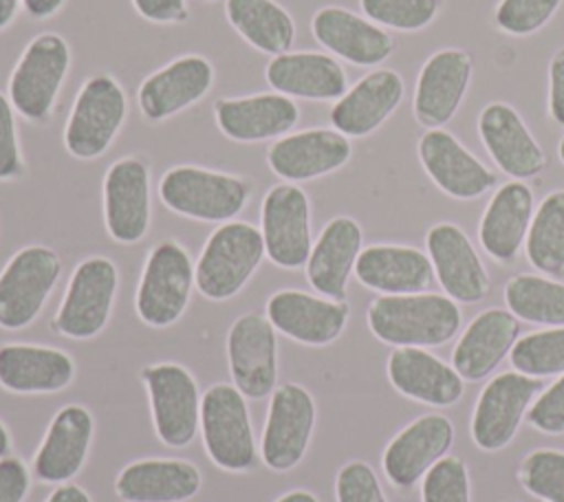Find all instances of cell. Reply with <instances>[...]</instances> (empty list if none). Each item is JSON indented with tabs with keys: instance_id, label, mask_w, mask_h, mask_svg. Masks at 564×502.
Wrapping results in <instances>:
<instances>
[{
	"instance_id": "obj_1",
	"label": "cell",
	"mask_w": 564,
	"mask_h": 502,
	"mask_svg": "<svg viewBox=\"0 0 564 502\" xmlns=\"http://www.w3.org/2000/svg\"><path fill=\"white\" fill-rule=\"evenodd\" d=\"M463 324L458 302L441 293L379 295L368 306L370 332L394 348H434L456 337Z\"/></svg>"
},
{
	"instance_id": "obj_2",
	"label": "cell",
	"mask_w": 564,
	"mask_h": 502,
	"mask_svg": "<svg viewBox=\"0 0 564 502\" xmlns=\"http://www.w3.org/2000/svg\"><path fill=\"white\" fill-rule=\"evenodd\" d=\"M264 255L260 229L242 220L223 222L212 231L198 255L194 266L196 288L207 299H229L242 291Z\"/></svg>"
},
{
	"instance_id": "obj_3",
	"label": "cell",
	"mask_w": 564,
	"mask_h": 502,
	"mask_svg": "<svg viewBox=\"0 0 564 502\" xmlns=\"http://www.w3.org/2000/svg\"><path fill=\"white\" fill-rule=\"evenodd\" d=\"M249 194L247 181L196 165H176L159 183L167 209L203 222H229L245 209Z\"/></svg>"
},
{
	"instance_id": "obj_4",
	"label": "cell",
	"mask_w": 564,
	"mask_h": 502,
	"mask_svg": "<svg viewBox=\"0 0 564 502\" xmlns=\"http://www.w3.org/2000/svg\"><path fill=\"white\" fill-rule=\"evenodd\" d=\"M68 66L70 48L62 35H35L9 77V101L13 110L33 123L48 121Z\"/></svg>"
},
{
	"instance_id": "obj_5",
	"label": "cell",
	"mask_w": 564,
	"mask_h": 502,
	"mask_svg": "<svg viewBox=\"0 0 564 502\" xmlns=\"http://www.w3.org/2000/svg\"><path fill=\"white\" fill-rule=\"evenodd\" d=\"M196 284L189 253L174 240L159 242L145 258L134 308L143 324L167 328L181 319Z\"/></svg>"
},
{
	"instance_id": "obj_6",
	"label": "cell",
	"mask_w": 564,
	"mask_h": 502,
	"mask_svg": "<svg viewBox=\"0 0 564 502\" xmlns=\"http://www.w3.org/2000/svg\"><path fill=\"white\" fill-rule=\"evenodd\" d=\"M200 432L209 460L225 471H249L256 465V438L247 401L236 385L216 383L200 401Z\"/></svg>"
},
{
	"instance_id": "obj_7",
	"label": "cell",
	"mask_w": 564,
	"mask_h": 502,
	"mask_svg": "<svg viewBox=\"0 0 564 502\" xmlns=\"http://www.w3.org/2000/svg\"><path fill=\"white\" fill-rule=\"evenodd\" d=\"M128 110L121 84L110 75L84 81L64 128V148L75 159L101 156L123 126Z\"/></svg>"
},
{
	"instance_id": "obj_8",
	"label": "cell",
	"mask_w": 564,
	"mask_h": 502,
	"mask_svg": "<svg viewBox=\"0 0 564 502\" xmlns=\"http://www.w3.org/2000/svg\"><path fill=\"white\" fill-rule=\"evenodd\" d=\"M119 284L112 260L93 255L82 260L66 286L64 299L53 319V330L68 339H90L104 330L110 319Z\"/></svg>"
},
{
	"instance_id": "obj_9",
	"label": "cell",
	"mask_w": 564,
	"mask_h": 502,
	"mask_svg": "<svg viewBox=\"0 0 564 502\" xmlns=\"http://www.w3.org/2000/svg\"><path fill=\"white\" fill-rule=\"evenodd\" d=\"M59 273L62 260L51 247L20 249L0 273V328L20 330L33 324Z\"/></svg>"
},
{
	"instance_id": "obj_10",
	"label": "cell",
	"mask_w": 564,
	"mask_h": 502,
	"mask_svg": "<svg viewBox=\"0 0 564 502\" xmlns=\"http://www.w3.org/2000/svg\"><path fill=\"white\" fill-rule=\"evenodd\" d=\"M154 432L167 447H187L200 427L198 385L178 363H154L141 370Z\"/></svg>"
},
{
	"instance_id": "obj_11",
	"label": "cell",
	"mask_w": 564,
	"mask_h": 502,
	"mask_svg": "<svg viewBox=\"0 0 564 502\" xmlns=\"http://www.w3.org/2000/svg\"><path fill=\"white\" fill-rule=\"evenodd\" d=\"M260 233L267 258L282 269L306 266L313 249L311 203L302 187L293 183L273 185L260 209Z\"/></svg>"
},
{
	"instance_id": "obj_12",
	"label": "cell",
	"mask_w": 564,
	"mask_h": 502,
	"mask_svg": "<svg viewBox=\"0 0 564 502\" xmlns=\"http://www.w3.org/2000/svg\"><path fill=\"white\" fill-rule=\"evenodd\" d=\"M540 390L542 381L535 376H527L522 372L496 374L482 388L474 407V443L482 451L505 449L518 434V427Z\"/></svg>"
},
{
	"instance_id": "obj_13",
	"label": "cell",
	"mask_w": 564,
	"mask_h": 502,
	"mask_svg": "<svg viewBox=\"0 0 564 502\" xmlns=\"http://www.w3.org/2000/svg\"><path fill=\"white\" fill-rule=\"evenodd\" d=\"M315 427V401L297 383L273 390L260 440V458L273 471L297 467L308 449Z\"/></svg>"
},
{
	"instance_id": "obj_14",
	"label": "cell",
	"mask_w": 564,
	"mask_h": 502,
	"mask_svg": "<svg viewBox=\"0 0 564 502\" xmlns=\"http://www.w3.org/2000/svg\"><path fill=\"white\" fill-rule=\"evenodd\" d=\"M474 75V57L465 48H438L421 66L412 112L419 126L443 128L458 112Z\"/></svg>"
},
{
	"instance_id": "obj_15",
	"label": "cell",
	"mask_w": 564,
	"mask_h": 502,
	"mask_svg": "<svg viewBox=\"0 0 564 502\" xmlns=\"http://www.w3.org/2000/svg\"><path fill=\"white\" fill-rule=\"evenodd\" d=\"M227 359L234 385L247 399H264L278 381V339L273 324L258 313L238 317L227 332Z\"/></svg>"
},
{
	"instance_id": "obj_16",
	"label": "cell",
	"mask_w": 564,
	"mask_h": 502,
	"mask_svg": "<svg viewBox=\"0 0 564 502\" xmlns=\"http://www.w3.org/2000/svg\"><path fill=\"white\" fill-rule=\"evenodd\" d=\"M434 275L458 304H476L489 293V273L469 236L454 222H436L425 236Z\"/></svg>"
},
{
	"instance_id": "obj_17",
	"label": "cell",
	"mask_w": 564,
	"mask_h": 502,
	"mask_svg": "<svg viewBox=\"0 0 564 502\" xmlns=\"http://www.w3.org/2000/svg\"><path fill=\"white\" fill-rule=\"evenodd\" d=\"M416 154L432 183L456 200H474L498 183V176L445 128L427 130Z\"/></svg>"
},
{
	"instance_id": "obj_18",
	"label": "cell",
	"mask_w": 564,
	"mask_h": 502,
	"mask_svg": "<svg viewBox=\"0 0 564 502\" xmlns=\"http://www.w3.org/2000/svg\"><path fill=\"white\" fill-rule=\"evenodd\" d=\"M478 137L500 172L527 181L544 172L546 154L520 112L507 101H489L478 114Z\"/></svg>"
},
{
	"instance_id": "obj_19",
	"label": "cell",
	"mask_w": 564,
	"mask_h": 502,
	"mask_svg": "<svg viewBox=\"0 0 564 502\" xmlns=\"http://www.w3.org/2000/svg\"><path fill=\"white\" fill-rule=\"evenodd\" d=\"M104 220L112 240L139 242L150 227V170L139 156L115 161L104 176Z\"/></svg>"
},
{
	"instance_id": "obj_20",
	"label": "cell",
	"mask_w": 564,
	"mask_h": 502,
	"mask_svg": "<svg viewBox=\"0 0 564 502\" xmlns=\"http://www.w3.org/2000/svg\"><path fill=\"white\" fill-rule=\"evenodd\" d=\"M348 317L346 299L337 302L295 288L278 291L267 302V319L273 328L304 346L333 343L344 332Z\"/></svg>"
},
{
	"instance_id": "obj_21",
	"label": "cell",
	"mask_w": 564,
	"mask_h": 502,
	"mask_svg": "<svg viewBox=\"0 0 564 502\" xmlns=\"http://www.w3.org/2000/svg\"><path fill=\"white\" fill-rule=\"evenodd\" d=\"M454 443V425L443 414H423L405 425L386 447L381 456L386 478L399 487L410 489L447 456Z\"/></svg>"
},
{
	"instance_id": "obj_22",
	"label": "cell",
	"mask_w": 564,
	"mask_h": 502,
	"mask_svg": "<svg viewBox=\"0 0 564 502\" xmlns=\"http://www.w3.org/2000/svg\"><path fill=\"white\" fill-rule=\"evenodd\" d=\"M352 156L350 139L335 128L284 134L267 152V163L286 183L313 181L344 167Z\"/></svg>"
},
{
	"instance_id": "obj_23",
	"label": "cell",
	"mask_w": 564,
	"mask_h": 502,
	"mask_svg": "<svg viewBox=\"0 0 564 502\" xmlns=\"http://www.w3.org/2000/svg\"><path fill=\"white\" fill-rule=\"evenodd\" d=\"M403 77L392 68H375L357 79L330 108V123L348 139L379 130L403 101Z\"/></svg>"
},
{
	"instance_id": "obj_24",
	"label": "cell",
	"mask_w": 564,
	"mask_h": 502,
	"mask_svg": "<svg viewBox=\"0 0 564 502\" xmlns=\"http://www.w3.org/2000/svg\"><path fill=\"white\" fill-rule=\"evenodd\" d=\"M214 84V66L203 55H183L148 75L137 103L148 121H165L203 99Z\"/></svg>"
},
{
	"instance_id": "obj_25",
	"label": "cell",
	"mask_w": 564,
	"mask_h": 502,
	"mask_svg": "<svg viewBox=\"0 0 564 502\" xmlns=\"http://www.w3.org/2000/svg\"><path fill=\"white\" fill-rule=\"evenodd\" d=\"M311 31L326 51L364 68L383 64L394 51V40L383 26L337 4L317 9Z\"/></svg>"
},
{
	"instance_id": "obj_26",
	"label": "cell",
	"mask_w": 564,
	"mask_h": 502,
	"mask_svg": "<svg viewBox=\"0 0 564 502\" xmlns=\"http://www.w3.org/2000/svg\"><path fill=\"white\" fill-rule=\"evenodd\" d=\"M95 432L93 414L82 405H64L48 423L46 436L33 458V473L48 484H64L86 462Z\"/></svg>"
},
{
	"instance_id": "obj_27",
	"label": "cell",
	"mask_w": 564,
	"mask_h": 502,
	"mask_svg": "<svg viewBox=\"0 0 564 502\" xmlns=\"http://www.w3.org/2000/svg\"><path fill=\"white\" fill-rule=\"evenodd\" d=\"M533 211V192L524 181L500 185L489 198L478 225V240L485 253L500 264L513 262L524 247Z\"/></svg>"
},
{
	"instance_id": "obj_28",
	"label": "cell",
	"mask_w": 564,
	"mask_h": 502,
	"mask_svg": "<svg viewBox=\"0 0 564 502\" xmlns=\"http://www.w3.org/2000/svg\"><path fill=\"white\" fill-rule=\"evenodd\" d=\"M218 130L240 143L278 139L291 132L300 119L297 103L282 92L218 99L214 106Z\"/></svg>"
},
{
	"instance_id": "obj_29",
	"label": "cell",
	"mask_w": 564,
	"mask_h": 502,
	"mask_svg": "<svg viewBox=\"0 0 564 502\" xmlns=\"http://www.w3.org/2000/svg\"><path fill=\"white\" fill-rule=\"evenodd\" d=\"M518 335L520 324L509 308H487L478 313L452 350L454 370L463 381H480L489 376L511 352Z\"/></svg>"
},
{
	"instance_id": "obj_30",
	"label": "cell",
	"mask_w": 564,
	"mask_h": 502,
	"mask_svg": "<svg viewBox=\"0 0 564 502\" xmlns=\"http://www.w3.org/2000/svg\"><path fill=\"white\" fill-rule=\"evenodd\" d=\"M364 231L350 216H335L326 222L319 238L313 242L306 260L308 284L328 299H346L350 273H355L361 253Z\"/></svg>"
},
{
	"instance_id": "obj_31",
	"label": "cell",
	"mask_w": 564,
	"mask_h": 502,
	"mask_svg": "<svg viewBox=\"0 0 564 502\" xmlns=\"http://www.w3.org/2000/svg\"><path fill=\"white\" fill-rule=\"evenodd\" d=\"M264 77L275 92L313 101H337L348 90L344 66L333 55L317 51L273 55Z\"/></svg>"
},
{
	"instance_id": "obj_32",
	"label": "cell",
	"mask_w": 564,
	"mask_h": 502,
	"mask_svg": "<svg viewBox=\"0 0 564 502\" xmlns=\"http://www.w3.org/2000/svg\"><path fill=\"white\" fill-rule=\"evenodd\" d=\"M386 370L392 388L412 401L449 407L463 396V376L425 348H394Z\"/></svg>"
},
{
	"instance_id": "obj_33",
	"label": "cell",
	"mask_w": 564,
	"mask_h": 502,
	"mask_svg": "<svg viewBox=\"0 0 564 502\" xmlns=\"http://www.w3.org/2000/svg\"><path fill=\"white\" fill-rule=\"evenodd\" d=\"M355 277L381 295L425 291L434 280L430 255L410 244H370L361 249Z\"/></svg>"
},
{
	"instance_id": "obj_34",
	"label": "cell",
	"mask_w": 564,
	"mask_h": 502,
	"mask_svg": "<svg viewBox=\"0 0 564 502\" xmlns=\"http://www.w3.org/2000/svg\"><path fill=\"white\" fill-rule=\"evenodd\" d=\"M203 476L189 460L148 458L126 465L115 493L123 502H185L200 491Z\"/></svg>"
},
{
	"instance_id": "obj_35",
	"label": "cell",
	"mask_w": 564,
	"mask_h": 502,
	"mask_svg": "<svg viewBox=\"0 0 564 502\" xmlns=\"http://www.w3.org/2000/svg\"><path fill=\"white\" fill-rule=\"evenodd\" d=\"M75 376L70 354L35 343L0 346V385L13 394H53Z\"/></svg>"
},
{
	"instance_id": "obj_36",
	"label": "cell",
	"mask_w": 564,
	"mask_h": 502,
	"mask_svg": "<svg viewBox=\"0 0 564 502\" xmlns=\"http://www.w3.org/2000/svg\"><path fill=\"white\" fill-rule=\"evenodd\" d=\"M225 15L238 35L260 53H286L295 40L293 18L273 0H227Z\"/></svg>"
},
{
	"instance_id": "obj_37",
	"label": "cell",
	"mask_w": 564,
	"mask_h": 502,
	"mask_svg": "<svg viewBox=\"0 0 564 502\" xmlns=\"http://www.w3.org/2000/svg\"><path fill=\"white\" fill-rule=\"evenodd\" d=\"M527 260L544 275H564V189L542 198L524 240Z\"/></svg>"
},
{
	"instance_id": "obj_38",
	"label": "cell",
	"mask_w": 564,
	"mask_h": 502,
	"mask_svg": "<svg viewBox=\"0 0 564 502\" xmlns=\"http://www.w3.org/2000/svg\"><path fill=\"white\" fill-rule=\"evenodd\" d=\"M507 308L529 324L564 326V282L549 275L518 273L505 284Z\"/></svg>"
},
{
	"instance_id": "obj_39",
	"label": "cell",
	"mask_w": 564,
	"mask_h": 502,
	"mask_svg": "<svg viewBox=\"0 0 564 502\" xmlns=\"http://www.w3.org/2000/svg\"><path fill=\"white\" fill-rule=\"evenodd\" d=\"M511 365L527 376L564 374V326L529 332L511 348Z\"/></svg>"
},
{
	"instance_id": "obj_40",
	"label": "cell",
	"mask_w": 564,
	"mask_h": 502,
	"mask_svg": "<svg viewBox=\"0 0 564 502\" xmlns=\"http://www.w3.org/2000/svg\"><path fill=\"white\" fill-rule=\"evenodd\" d=\"M359 7L379 26L416 33L436 20L443 0H359Z\"/></svg>"
},
{
	"instance_id": "obj_41",
	"label": "cell",
	"mask_w": 564,
	"mask_h": 502,
	"mask_svg": "<svg viewBox=\"0 0 564 502\" xmlns=\"http://www.w3.org/2000/svg\"><path fill=\"white\" fill-rule=\"evenodd\" d=\"M520 484L542 502H564V451L535 449L520 462Z\"/></svg>"
},
{
	"instance_id": "obj_42",
	"label": "cell",
	"mask_w": 564,
	"mask_h": 502,
	"mask_svg": "<svg viewBox=\"0 0 564 502\" xmlns=\"http://www.w3.org/2000/svg\"><path fill=\"white\" fill-rule=\"evenodd\" d=\"M564 0H500L494 9L496 26L513 37L538 33L551 22Z\"/></svg>"
},
{
	"instance_id": "obj_43",
	"label": "cell",
	"mask_w": 564,
	"mask_h": 502,
	"mask_svg": "<svg viewBox=\"0 0 564 502\" xmlns=\"http://www.w3.org/2000/svg\"><path fill=\"white\" fill-rule=\"evenodd\" d=\"M421 502H471L469 471L463 458L443 456L423 476Z\"/></svg>"
},
{
	"instance_id": "obj_44",
	"label": "cell",
	"mask_w": 564,
	"mask_h": 502,
	"mask_svg": "<svg viewBox=\"0 0 564 502\" xmlns=\"http://www.w3.org/2000/svg\"><path fill=\"white\" fill-rule=\"evenodd\" d=\"M337 502H388L377 473L364 460L346 462L335 478Z\"/></svg>"
},
{
	"instance_id": "obj_45",
	"label": "cell",
	"mask_w": 564,
	"mask_h": 502,
	"mask_svg": "<svg viewBox=\"0 0 564 502\" xmlns=\"http://www.w3.org/2000/svg\"><path fill=\"white\" fill-rule=\"evenodd\" d=\"M527 421L533 429L542 434H564V374H560L555 383H551L540 396H535L527 412Z\"/></svg>"
},
{
	"instance_id": "obj_46",
	"label": "cell",
	"mask_w": 564,
	"mask_h": 502,
	"mask_svg": "<svg viewBox=\"0 0 564 502\" xmlns=\"http://www.w3.org/2000/svg\"><path fill=\"white\" fill-rule=\"evenodd\" d=\"M22 174H24V161L20 154L13 106L0 92V181H11Z\"/></svg>"
},
{
	"instance_id": "obj_47",
	"label": "cell",
	"mask_w": 564,
	"mask_h": 502,
	"mask_svg": "<svg viewBox=\"0 0 564 502\" xmlns=\"http://www.w3.org/2000/svg\"><path fill=\"white\" fill-rule=\"evenodd\" d=\"M31 476L20 458H0V502H22L29 493Z\"/></svg>"
},
{
	"instance_id": "obj_48",
	"label": "cell",
	"mask_w": 564,
	"mask_h": 502,
	"mask_svg": "<svg viewBox=\"0 0 564 502\" xmlns=\"http://www.w3.org/2000/svg\"><path fill=\"white\" fill-rule=\"evenodd\" d=\"M137 13L156 24H174L187 20L185 0H132Z\"/></svg>"
},
{
	"instance_id": "obj_49",
	"label": "cell",
	"mask_w": 564,
	"mask_h": 502,
	"mask_svg": "<svg viewBox=\"0 0 564 502\" xmlns=\"http://www.w3.org/2000/svg\"><path fill=\"white\" fill-rule=\"evenodd\" d=\"M549 117L557 126H564V46L549 62Z\"/></svg>"
},
{
	"instance_id": "obj_50",
	"label": "cell",
	"mask_w": 564,
	"mask_h": 502,
	"mask_svg": "<svg viewBox=\"0 0 564 502\" xmlns=\"http://www.w3.org/2000/svg\"><path fill=\"white\" fill-rule=\"evenodd\" d=\"M62 4H64V0H22L24 11L35 20L55 15L62 9Z\"/></svg>"
},
{
	"instance_id": "obj_51",
	"label": "cell",
	"mask_w": 564,
	"mask_h": 502,
	"mask_svg": "<svg viewBox=\"0 0 564 502\" xmlns=\"http://www.w3.org/2000/svg\"><path fill=\"white\" fill-rule=\"evenodd\" d=\"M46 502H90V495L82 487L64 482L48 495Z\"/></svg>"
},
{
	"instance_id": "obj_52",
	"label": "cell",
	"mask_w": 564,
	"mask_h": 502,
	"mask_svg": "<svg viewBox=\"0 0 564 502\" xmlns=\"http://www.w3.org/2000/svg\"><path fill=\"white\" fill-rule=\"evenodd\" d=\"M20 2L22 0H0V31L13 22Z\"/></svg>"
},
{
	"instance_id": "obj_53",
	"label": "cell",
	"mask_w": 564,
	"mask_h": 502,
	"mask_svg": "<svg viewBox=\"0 0 564 502\" xmlns=\"http://www.w3.org/2000/svg\"><path fill=\"white\" fill-rule=\"evenodd\" d=\"M278 502H319L311 491H304V489H295V491H289L284 493Z\"/></svg>"
},
{
	"instance_id": "obj_54",
	"label": "cell",
	"mask_w": 564,
	"mask_h": 502,
	"mask_svg": "<svg viewBox=\"0 0 564 502\" xmlns=\"http://www.w3.org/2000/svg\"><path fill=\"white\" fill-rule=\"evenodd\" d=\"M9 449H11V436H9L7 427H4V423L0 421V458L9 456Z\"/></svg>"
},
{
	"instance_id": "obj_55",
	"label": "cell",
	"mask_w": 564,
	"mask_h": 502,
	"mask_svg": "<svg viewBox=\"0 0 564 502\" xmlns=\"http://www.w3.org/2000/svg\"><path fill=\"white\" fill-rule=\"evenodd\" d=\"M557 156H560V161H562V165H564V137H562L560 143H557Z\"/></svg>"
},
{
	"instance_id": "obj_56",
	"label": "cell",
	"mask_w": 564,
	"mask_h": 502,
	"mask_svg": "<svg viewBox=\"0 0 564 502\" xmlns=\"http://www.w3.org/2000/svg\"><path fill=\"white\" fill-rule=\"evenodd\" d=\"M200 2H214V0H200Z\"/></svg>"
}]
</instances>
